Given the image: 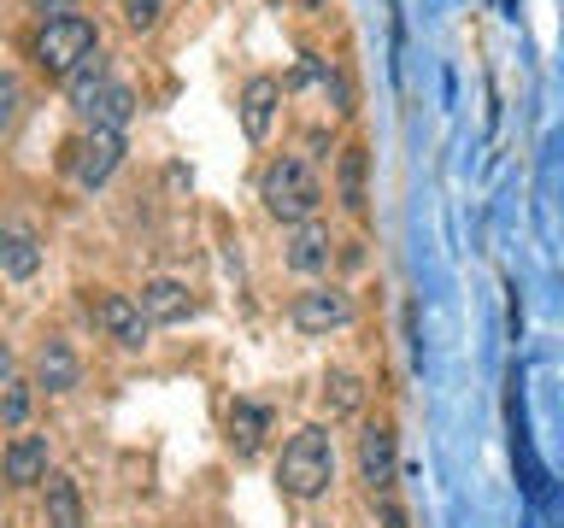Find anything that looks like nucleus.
Masks as SVG:
<instances>
[{
    "label": "nucleus",
    "mask_w": 564,
    "mask_h": 528,
    "mask_svg": "<svg viewBox=\"0 0 564 528\" xmlns=\"http://www.w3.org/2000/svg\"><path fill=\"white\" fill-rule=\"evenodd\" d=\"M0 271H7L12 282H24V276L42 271V241H35L24 223H7V229H0Z\"/></svg>",
    "instance_id": "13"
},
{
    "label": "nucleus",
    "mask_w": 564,
    "mask_h": 528,
    "mask_svg": "<svg viewBox=\"0 0 564 528\" xmlns=\"http://www.w3.org/2000/svg\"><path fill=\"white\" fill-rule=\"evenodd\" d=\"M365 176H370V153L352 141V147H341V158H335V200H341L352 218L370 206V188H365Z\"/></svg>",
    "instance_id": "11"
},
{
    "label": "nucleus",
    "mask_w": 564,
    "mask_h": 528,
    "mask_svg": "<svg viewBox=\"0 0 564 528\" xmlns=\"http://www.w3.org/2000/svg\"><path fill=\"white\" fill-rule=\"evenodd\" d=\"M135 118V95L123 82H112L106 95L95 100V112H88V123H106V130H123V123Z\"/></svg>",
    "instance_id": "19"
},
{
    "label": "nucleus",
    "mask_w": 564,
    "mask_h": 528,
    "mask_svg": "<svg viewBox=\"0 0 564 528\" xmlns=\"http://www.w3.org/2000/svg\"><path fill=\"white\" fill-rule=\"evenodd\" d=\"M47 435H18L12 447H7V482L12 487H35V482H47Z\"/></svg>",
    "instance_id": "12"
},
{
    "label": "nucleus",
    "mask_w": 564,
    "mask_h": 528,
    "mask_svg": "<svg viewBox=\"0 0 564 528\" xmlns=\"http://www.w3.org/2000/svg\"><path fill=\"white\" fill-rule=\"evenodd\" d=\"M42 510H47V528H83V493H77V482L53 470L42 482Z\"/></svg>",
    "instance_id": "14"
},
{
    "label": "nucleus",
    "mask_w": 564,
    "mask_h": 528,
    "mask_svg": "<svg viewBox=\"0 0 564 528\" xmlns=\"http://www.w3.org/2000/svg\"><path fill=\"white\" fill-rule=\"evenodd\" d=\"M77 376H83V364H77V352H70V341H42V346H35L30 382L42 387V394H70Z\"/></svg>",
    "instance_id": "8"
},
{
    "label": "nucleus",
    "mask_w": 564,
    "mask_h": 528,
    "mask_svg": "<svg viewBox=\"0 0 564 528\" xmlns=\"http://www.w3.org/2000/svg\"><path fill=\"white\" fill-rule=\"evenodd\" d=\"M88 53H100V35H95V24H88L83 12H70V18H53V24H42L35 30V47H30V59H35V70L42 77H70Z\"/></svg>",
    "instance_id": "3"
},
{
    "label": "nucleus",
    "mask_w": 564,
    "mask_h": 528,
    "mask_svg": "<svg viewBox=\"0 0 564 528\" xmlns=\"http://www.w3.org/2000/svg\"><path fill=\"white\" fill-rule=\"evenodd\" d=\"M289 323L300 334H335V329L352 323V299L341 288H312V294H300L289 306Z\"/></svg>",
    "instance_id": "5"
},
{
    "label": "nucleus",
    "mask_w": 564,
    "mask_h": 528,
    "mask_svg": "<svg viewBox=\"0 0 564 528\" xmlns=\"http://www.w3.org/2000/svg\"><path fill=\"white\" fill-rule=\"evenodd\" d=\"M30 12H42V24H53V18H70V0H30Z\"/></svg>",
    "instance_id": "22"
},
{
    "label": "nucleus",
    "mask_w": 564,
    "mask_h": 528,
    "mask_svg": "<svg viewBox=\"0 0 564 528\" xmlns=\"http://www.w3.org/2000/svg\"><path fill=\"white\" fill-rule=\"evenodd\" d=\"M141 311L153 317V323H183V317H194V299L183 282H171V276H159L141 288Z\"/></svg>",
    "instance_id": "15"
},
{
    "label": "nucleus",
    "mask_w": 564,
    "mask_h": 528,
    "mask_svg": "<svg viewBox=\"0 0 564 528\" xmlns=\"http://www.w3.org/2000/svg\"><path fill=\"white\" fill-rule=\"evenodd\" d=\"M65 165H70V176H77L83 188H100L106 176H112V170L123 165V130H106V123H88V135H77V141H70Z\"/></svg>",
    "instance_id": "4"
},
{
    "label": "nucleus",
    "mask_w": 564,
    "mask_h": 528,
    "mask_svg": "<svg viewBox=\"0 0 564 528\" xmlns=\"http://www.w3.org/2000/svg\"><path fill=\"white\" fill-rule=\"evenodd\" d=\"M394 470H400L394 429H388V422H365V435H359V482L370 493H388L394 487Z\"/></svg>",
    "instance_id": "6"
},
{
    "label": "nucleus",
    "mask_w": 564,
    "mask_h": 528,
    "mask_svg": "<svg viewBox=\"0 0 564 528\" xmlns=\"http://www.w3.org/2000/svg\"><path fill=\"white\" fill-rule=\"evenodd\" d=\"M30 387L35 382L7 376V405H0V422H7V429H24V422H30Z\"/></svg>",
    "instance_id": "20"
},
{
    "label": "nucleus",
    "mask_w": 564,
    "mask_h": 528,
    "mask_svg": "<svg viewBox=\"0 0 564 528\" xmlns=\"http://www.w3.org/2000/svg\"><path fill=\"white\" fill-rule=\"evenodd\" d=\"M95 323L112 334L118 346H148V329H153V317L141 311V299L130 294H100V306H95Z\"/></svg>",
    "instance_id": "7"
},
{
    "label": "nucleus",
    "mask_w": 564,
    "mask_h": 528,
    "mask_svg": "<svg viewBox=\"0 0 564 528\" xmlns=\"http://www.w3.org/2000/svg\"><path fill=\"white\" fill-rule=\"evenodd\" d=\"M264 435H271V411H264V405H253V399L229 405V440H236L241 458H253L264 447Z\"/></svg>",
    "instance_id": "17"
},
{
    "label": "nucleus",
    "mask_w": 564,
    "mask_h": 528,
    "mask_svg": "<svg viewBox=\"0 0 564 528\" xmlns=\"http://www.w3.org/2000/svg\"><path fill=\"white\" fill-rule=\"evenodd\" d=\"M335 482V440L329 429H300L289 447H282V464H276V487L289 493V499L300 505H312V499H324Z\"/></svg>",
    "instance_id": "2"
},
{
    "label": "nucleus",
    "mask_w": 564,
    "mask_h": 528,
    "mask_svg": "<svg viewBox=\"0 0 564 528\" xmlns=\"http://www.w3.org/2000/svg\"><path fill=\"white\" fill-rule=\"evenodd\" d=\"M259 200H264V211H271L276 223L300 229V223L317 218V206H324V183H317V170L300 153H282L259 176Z\"/></svg>",
    "instance_id": "1"
},
{
    "label": "nucleus",
    "mask_w": 564,
    "mask_h": 528,
    "mask_svg": "<svg viewBox=\"0 0 564 528\" xmlns=\"http://www.w3.org/2000/svg\"><path fill=\"white\" fill-rule=\"evenodd\" d=\"M106 88H112V70H106V59H100V53H88V59H83V65L65 77V95H70V106H77L83 118L95 112V100L106 95Z\"/></svg>",
    "instance_id": "16"
},
{
    "label": "nucleus",
    "mask_w": 564,
    "mask_h": 528,
    "mask_svg": "<svg viewBox=\"0 0 564 528\" xmlns=\"http://www.w3.org/2000/svg\"><path fill=\"white\" fill-rule=\"evenodd\" d=\"M329 253H335V241H329V229L324 223H300L289 241H282V258H289V271L300 276H317V271H329Z\"/></svg>",
    "instance_id": "9"
},
{
    "label": "nucleus",
    "mask_w": 564,
    "mask_h": 528,
    "mask_svg": "<svg viewBox=\"0 0 564 528\" xmlns=\"http://www.w3.org/2000/svg\"><path fill=\"white\" fill-rule=\"evenodd\" d=\"M306 7H324V0H306Z\"/></svg>",
    "instance_id": "23"
},
{
    "label": "nucleus",
    "mask_w": 564,
    "mask_h": 528,
    "mask_svg": "<svg viewBox=\"0 0 564 528\" xmlns=\"http://www.w3.org/2000/svg\"><path fill=\"white\" fill-rule=\"evenodd\" d=\"M324 399H329L335 417H352L365 405V382L352 376V370H329V376H324Z\"/></svg>",
    "instance_id": "18"
},
{
    "label": "nucleus",
    "mask_w": 564,
    "mask_h": 528,
    "mask_svg": "<svg viewBox=\"0 0 564 528\" xmlns=\"http://www.w3.org/2000/svg\"><path fill=\"white\" fill-rule=\"evenodd\" d=\"M276 106H282V82H276V77H253V82L241 88V130H247V141H264V135H271Z\"/></svg>",
    "instance_id": "10"
},
{
    "label": "nucleus",
    "mask_w": 564,
    "mask_h": 528,
    "mask_svg": "<svg viewBox=\"0 0 564 528\" xmlns=\"http://www.w3.org/2000/svg\"><path fill=\"white\" fill-rule=\"evenodd\" d=\"M123 18H130V30H153L165 18V0H123Z\"/></svg>",
    "instance_id": "21"
}]
</instances>
